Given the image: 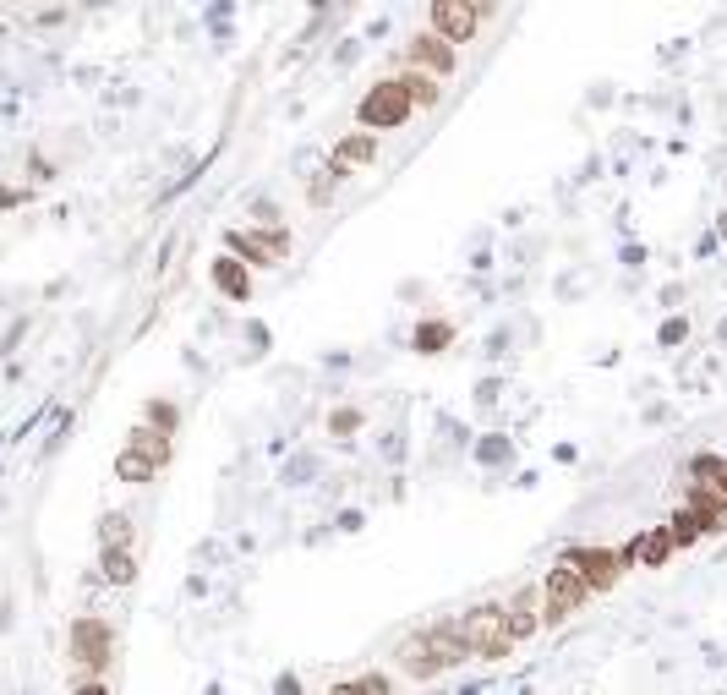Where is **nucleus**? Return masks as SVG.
Masks as SVG:
<instances>
[{
    "label": "nucleus",
    "instance_id": "f257e3e1",
    "mask_svg": "<svg viewBox=\"0 0 727 695\" xmlns=\"http://www.w3.org/2000/svg\"><path fill=\"white\" fill-rule=\"evenodd\" d=\"M558 564H564V570H569L591 597H596V592H613L618 575H624V559H618L613 548H602V542H596V548H591V542H580V548H569Z\"/></svg>",
    "mask_w": 727,
    "mask_h": 695
},
{
    "label": "nucleus",
    "instance_id": "f03ea898",
    "mask_svg": "<svg viewBox=\"0 0 727 695\" xmlns=\"http://www.w3.org/2000/svg\"><path fill=\"white\" fill-rule=\"evenodd\" d=\"M460 635L465 646H471V657H509L514 641H509V619H503L498 602H482V608H471L460 619Z\"/></svg>",
    "mask_w": 727,
    "mask_h": 695
},
{
    "label": "nucleus",
    "instance_id": "7ed1b4c3",
    "mask_svg": "<svg viewBox=\"0 0 727 695\" xmlns=\"http://www.w3.org/2000/svg\"><path fill=\"white\" fill-rule=\"evenodd\" d=\"M410 110H416V104L405 99V88H400V77H383L378 88H367V99H361V132H394V126H405L410 121Z\"/></svg>",
    "mask_w": 727,
    "mask_h": 695
},
{
    "label": "nucleus",
    "instance_id": "20e7f679",
    "mask_svg": "<svg viewBox=\"0 0 727 695\" xmlns=\"http://www.w3.org/2000/svg\"><path fill=\"white\" fill-rule=\"evenodd\" d=\"M482 17H492L487 0H438V6H432V33H438L443 44H471L476 28H482Z\"/></svg>",
    "mask_w": 727,
    "mask_h": 695
},
{
    "label": "nucleus",
    "instance_id": "39448f33",
    "mask_svg": "<svg viewBox=\"0 0 727 695\" xmlns=\"http://www.w3.org/2000/svg\"><path fill=\"white\" fill-rule=\"evenodd\" d=\"M585 602H591V592L574 581L564 564H553L547 581H542V630H558V624H564L574 608H585Z\"/></svg>",
    "mask_w": 727,
    "mask_h": 695
},
{
    "label": "nucleus",
    "instance_id": "423d86ee",
    "mask_svg": "<svg viewBox=\"0 0 727 695\" xmlns=\"http://www.w3.org/2000/svg\"><path fill=\"white\" fill-rule=\"evenodd\" d=\"M115 657V635L104 619H77L72 624V663L88 668V674H104Z\"/></svg>",
    "mask_w": 727,
    "mask_h": 695
},
{
    "label": "nucleus",
    "instance_id": "0eeeda50",
    "mask_svg": "<svg viewBox=\"0 0 727 695\" xmlns=\"http://www.w3.org/2000/svg\"><path fill=\"white\" fill-rule=\"evenodd\" d=\"M410 66L416 72H427V77H454V66H460V55H454V44H443L438 33H416L410 39Z\"/></svg>",
    "mask_w": 727,
    "mask_h": 695
},
{
    "label": "nucleus",
    "instance_id": "6e6552de",
    "mask_svg": "<svg viewBox=\"0 0 727 695\" xmlns=\"http://www.w3.org/2000/svg\"><path fill=\"white\" fill-rule=\"evenodd\" d=\"M427 646H432V657H438V668H460L465 657H471V646H465V635H460V619H443L438 630H427Z\"/></svg>",
    "mask_w": 727,
    "mask_h": 695
},
{
    "label": "nucleus",
    "instance_id": "1a4fd4ad",
    "mask_svg": "<svg viewBox=\"0 0 727 695\" xmlns=\"http://www.w3.org/2000/svg\"><path fill=\"white\" fill-rule=\"evenodd\" d=\"M372 159H378V137L372 132H350V137L334 143V170H361V165H372Z\"/></svg>",
    "mask_w": 727,
    "mask_h": 695
},
{
    "label": "nucleus",
    "instance_id": "9d476101",
    "mask_svg": "<svg viewBox=\"0 0 727 695\" xmlns=\"http://www.w3.org/2000/svg\"><path fill=\"white\" fill-rule=\"evenodd\" d=\"M618 559H624V564H651V570H656V564L673 559V542H667V531H640Z\"/></svg>",
    "mask_w": 727,
    "mask_h": 695
},
{
    "label": "nucleus",
    "instance_id": "9b49d317",
    "mask_svg": "<svg viewBox=\"0 0 727 695\" xmlns=\"http://www.w3.org/2000/svg\"><path fill=\"white\" fill-rule=\"evenodd\" d=\"M503 619H509V641L520 646L525 635H536L542 630V608H536V592H520L509 602V608H503Z\"/></svg>",
    "mask_w": 727,
    "mask_h": 695
},
{
    "label": "nucleus",
    "instance_id": "f8f14e48",
    "mask_svg": "<svg viewBox=\"0 0 727 695\" xmlns=\"http://www.w3.org/2000/svg\"><path fill=\"white\" fill-rule=\"evenodd\" d=\"M400 668L416 679V685H421V679H438L443 674L438 657H432V646H427V635H410V641L400 646Z\"/></svg>",
    "mask_w": 727,
    "mask_h": 695
},
{
    "label": "nucleus",
    "instance_id": "ddd939ff",
    "mask_svg": "<svg viewBox=\"0 0 727 695\" xmlns=\"http://www.w3.org/2000/svg\"><path fill=\"white\" fill-rule=\"evenodd\" d=\"M689 509H695L700 531H727V498H722V493L695 488V498H689Z\"/></svg>",
    "mask_w": 727,
    "mask_h": 695
},
{
    "label": "nucleus",
    "instance_id": "4468645a",
    "mask_svg": "<svg viewBox=\"0 0 727 695\" xmlns=\"http://www.w3.org/2000/svg\"><path fill=\"white\" fill-rule=\"evenodd\" d=\"M214 285H219L225 296H236V301L252 296V280H246V269H241L236 258H219V263H214Z\"/></svg>",
    "mask_w": 727,
    "mask_h": 695
},
{
    "label": "nucleus",
    "instance_id": "2eb2a0df",
    "mask_svg": "<svg viewBox=\"0 0 727 695\" xmlns=\"http://www.w3.org/2000/svg\"><path fill=\"white\" fill-rule=\"evenodd\" d=\"M449 340H454V323H449V318H432V323H421V329H416V351H421V356L449 351Z\"/></svg>",
    "mask_w": 727,
    "mask_h": 695
},
{
    "label": "nucleus",
    "instance_id": "dca6fc26",
    "mask_svg": "<svg viewBox=\"0 0 727 695\" xmlns=\"http://www.w3.org/2000/svg\"><path fill=\"white\" fill-rule=\"evenodd\" d=\"M400 88H405L410 104H421V110H427V104H438V77L416 72V66H410V72H400Z\"/></svg>",
    "mask_w": 727,
    "mask_h": 695
},
{
    "label": "nucleus",
    "instance_id": "f3484780",
    "mask_svg": "<svg viewBox=\"0 0 727 695\" xmlns=\"http://www.w3.org/2000/svg\"><path fill=\"white\" fill-rule=\"evenodd\" d=\"M99 559H104V581H115V586H132L137 581V564H132V553H126V548H104Z\"/></svg>",
    "mask_w": 727,
    "mask_h": 695
},
{
    "label": "nucleus",
    "instance_id": "a211bd4d",
    "mask_svg": "<svg viewBox=\"0 0 727 695\" xmlns=\"http://www.w3.org/2000/svg\"><path fill=\"white\" fill-rule=\"evenodd\" d=\"M662 531H667V542H673V553H678V548H689V542H695V537H700V520H695V509H689V504H684V509H678V515H673V520H667V526H662Z\"/></svg>",
    "mask_w": 727,
    "mask_h": 695
},
{
    "label": "nucleus",
    "instance_id": "6ab92c4d",
    "mask_svg": "<svg viewBox=\"0 0 727 695\" xmlns=\"http://www.w3.org/2000/svg\"><path fill=\"white\" fill-rule=\"evenodd\" d=\"M132 449H137V455H148L154 466H164V460H170V438L154 433V427H137V433H132Z\"/></svg>",
    "mask_w": 727,
    "mask_h": 695
},
{
    "label": "nucleus",
    "instance_id": "aec40b11",
    "mask_svg": "<svg viewBox=\"0 0 727 695\" xmlns=\"http://www.w3.org/2000/svg\"><path fill=\"white\" fill-rule=\"evenodd\" d=\"M722 471H727L722 455H695V460H689V477H695V488H711V493H717Z\"/></svg>",
    "mask_w": 727,
    "mask_h": 695
},
{
    "label": "nucleus",
    "instance_id": "412c9836",
    "mask_svg": "<svg viewBox=\"0 0 727 695\" xmlns=\"http://www.w3.org/2000/svg\"><path fill=\"white\" fill-rule=\"evenodd\" d=\"M225 241H230V252H236V263H252V269H268V263H274V258H268V252L257 247L252 236H246V230H230Z\"/></svg>",
    "mask_w": 727,
    "mask_h": 695
},
{
    "label": "nucleus",
    "instance_id": "4be33fe9",
    "mask_svg": "<svg viewBox=\"0 0 727 695\" xmlns=\"http://www.w3.org/2000/svg\"><path fill=\"white\" fill-rule=\"evenodd\" d=\"M154 471H159V466H154L148 455H137V449H126V455L115 460V477H121V482H148Z\"/></svg>",
    "mask_w": 727,
    "mask_h": 695
},
{
    "label": "nucleus",
    "instance_id": "5701e85b",
    "mask_svg": "<svg viewBox=\"0 0 727 695\" xmlns=\"http://www.w3.org/2000/svg\"><path fill=\"white\" fill-rule=\"evenodd\" d=\"M328 695H394V685L383 674H361V679H345V685H334Z\"/></svg>",
    "mask_w": 727,
    "mask_h": 695
},
{
    "label": "nucleus",
    "instance_id": "b1692460",
    "mask_svg": "<svg viewBox=\"0 0 727 695\" xmlns=\"http://www.w3.org/2000/svg\"><path fill=\"white\" fill-rule=\"evenodd\" d=\"M99 537H104V548H126V542H132V520H126V515H110Z\"/></svg>",
    "mask_w": 727,
    "mask_h": 695
},
{
    "label": "nucleus",
    "instance_id": "393cba45",
    "mask_svg": "<svg viewBox=\"0 0 727 695\" xmlns=\"http://www.w3.org/2000/svg\"><path fill=\"white\" fill-rule=\"evenodd\" d=\"M148 422H159V433L170 438V427H175V405H170V400H148Z\"/></svg>",
    "mask_w": 727,
    "mask_h": 695
},
{
    "label": "nucleus",
    "instance_id": "a878e982",
    "mask_svg": "<svg viewBox=\"0 0 727 695\" xmlns=\"http://www.w3.org/2000/svg\"><path fill=\"white\" fill-rule=\"evenodd\" d=\"M328 427H334V433H356V427H361V411H334V416H328Z\"/></svg>",
    "mask_w": 727,
    "mask_h": 695
},
{
    "label": "nucleus",
    "instance_id": "bb28decb",
    "mask_svg": "<svg viewBox=\"0 0 727 695\" xmlns=\"http://www.w3.org/2000/svg\"><path fill=\"white\" fill-rule=\"evenodd\" d=\"M678 340H689V323H662V345H678Z\"/></svg>",
    "mask_w": 727,
    "mask_h": 695
},
{
    "label": "nucleus",
    "instance_id": "cd10ccee",
    "mask_svg": "<svg viewBox=\"0 0 727 695\" xmlns=\"http://www.w3.org/2000/svg\"><path fill=\"white\" fill-rule=\"evenodd\" d=\"M274 695H301V679H296V674H285V679L274 685Z\"/></svg>",
    "mask_w": 727,
    "mask_h": 695
},
{
    "label": "nucleus",
    "instance_id": "c85d7f7f",
    "mask_svg": "<svg viewBox=\"0 0 727 695\" xmlns=\"http://www.w3.org/2000/svg\"><path fill=\"white\" fill-rule=\"evenodd\" d=\"M72 695H110V690H104V679H88V685H77Z\"/></svg>",
    "mask_w": 727,
    "mask_h": 695
},
{
    "label": "nucleus",
    "instance_id": "c756f323",
    "mask_svg": "<svg viewBox=\"0 0 727 695\" xmlns=\"http://www.w3.org/2000/svg\"><path fill=\"white\" fill-rule=\"evenodd\" d=\"M717 493H722V498H727V471H722V482H717Z\"/></svg>",
    "mask_w": 727,
    "mask_h": 695
}]
</instances>
